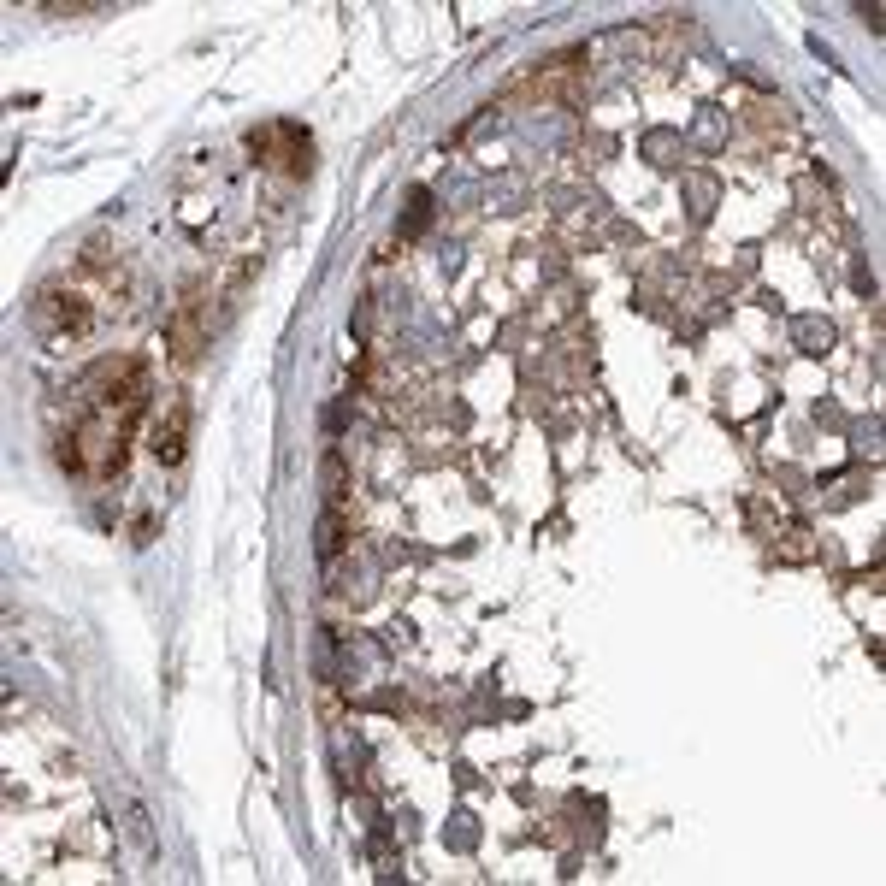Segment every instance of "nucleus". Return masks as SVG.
Listing matches in <instances>:
<instances>
[{"instance_id": "obj_2", "label": "nucleus", "mask_w": 886, "mask_h": 886, "mask_svg": "<svg viewBox=\"0 0 886 886\" xmlns=\"http://www.w3.org/2000/svg\"><path fill=\"white\" fill-rule=\"evenodd\" d=\"M48 308L60 314L65 337H83V331H89V308H83V296H48Z\"/></svg>"}, {"instance_id": "obj_3", "label": "nucleus", "mask_w": 886, "mask_h": 886, "mask_svg": "<svg viewBox=\"0 0 886 886\" xmlns=\"http://www.w3.org/2000/svg\"><path fill=\"white\" fill-rule=\"evenodd\" d=\"M426 219H432V195L414 190V195H408V225H402V237H420V231H426Z\"/></svg>"}, {"instance_id": "obj_1", "label": "nucleus", "mask_w": 886, "mask_h": 886, "mask_svg": "<svg viewBox=\"0 0 886 886\" xmlns=\"http://www.w3.org/2000/svg\"><path fill=\"white\" fill-rule=\"evenodd\" d=\"M190 396H172L160 414H154V426H148V449H154V461L160 467H178L184 461V449H190Z\"/></svg>"}]
</instances>
